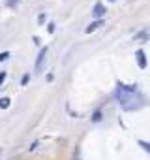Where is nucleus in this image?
I'll use <instances>...</instances> for the list:
<instances>
[{
  "mask_svg": "<svg viewBox=\"0 0 150 160\" xmlns=\"http://www.w3.org/2000/svg\"><path fill=\"white\" fill-rule=\"evenodd\" d=\"M45 57H47V49L43 47V49L38 53V58H36V66H34L36 73H40V72H41V68H43V62H45Z\"/></svg>",
  "mask_w": 150,
  "mask_h": 160,
  "instance_id": "obj_1",
  "label": "nucleus"
},
{
  "mask_svg": "<svg viewBox=\"0 0 150 160\" xmlns=\"http://www.w3.org/2000/svg\"><path fill=\"white\" fill-rule=\"evenodd\" d=\"M0 156H2V149H0Z\"/></svg>",
  "mask_w": 150,
  "mask_h": 160,
  "instance_id": "obj_10",
  "label": "nucleus"
},
{
  "mask_svg": "<svg viewBox=\"0 0 150 160\" xmlns=\"http://www.w3.org/2000/svg\"><path fill=\"white\" fill-rule=\"evenodd\" d=\"M92 13H94V17H98V19L103 17V15H105V8H103V4L98 2V4L94 6V12H92Z\"/></svg>",
  "mask_w": 150,
  "mask_h": 160,
  "instance_id": "obj_3",
  "label": "nucleus"
},
{
  "mask_svg": "<svg viewBox=\"0 0 150 160\" xmlns=\"http://www.w3.org/2000/svg\"><path fill=\"white\" fill-rule=\"evenodd\" d=\"M6 81V72H2V73H0V85H2Z\"/></svg>",
  "mask_w": 150,
  "mask_h": 160,
  "instance_id": "obj_9",
  "label": "nucleus"
},
{
  "mask_svg": "<svg viewBox=\"0 0 150 160\" xmlns=\"http://www.w3.org/2000/svg\"><path fill=\"white\" fill-rule=\"evenodd\" d=\"M101 23H103L101 19H98V21H94V23H90V25L87 27V32H88V34H90V32H94L96 28H100V27H101Z\"/></svg>",
  "mask_w": 150,
  "mask_h": 160,
  "instance_id": "obj_4",
  "label": "nucleus"
},
{
  "mask_svg": "<svg viewBox=\"0 0 150 160\" xmlns=\"http://www.w3.org/2000/svg\"><path fill=\"white\" fill-rule=\"evenodd\" d=\"M111 2H115V0H111Z\"/></svg>",
  "mask_w": 150,
  "mask_h": 160,
  "instance_id": "obj_11",
  "label": "nucleus"
},
{
  "mask_svg": "<svg viewBox=\"0 0 150 160\" xmlns=\"http://www.w3.org/2000/svg\"><path fill=\"white\" fill-rule=\"evenodd\" d=\"M8 57H10V53H8V51H4V53H0V62H2V60H6Z\"/></svg>",
  "mask_w": 150,
  "mask_h": 160,
  "instance_id": "obj_7",
  "label": "nucleus"
},
{
  "mask_svg": "<svg viewBox=\"0 0 150 160\" xmlns=\"http://www.w3.org/2000/svg\"><path fill=\"white\" fill-rule=\"evenodd\" d=\"M137 143H139V145H141V147H143L146 152H150V143H146V141H143V139H139Z\"/></svg>",
  "mask_w": 150,
  "mask_h": 160,
  "instance_id": "obj_6",
  "label": "nucleus"
},
{
  "mask_svg": "<svg viewBox=\"0 0 150 160\" xmlns=\"http://www.w3.org/2000/svg\"><path fill=\"white\" fill-rule=\"evenodd\" d=\"M10 102H12V100L6 98V96H4V98H0V108H2V109H8V108H10Z\"/></svg>",
  "mask_w": 150,
  "mask_h": 160,
  "instance_id": "obj_5",
  "label": "nucleus"
},
{
  "mask_svg": "<svg viewBox=\"0 0 150 160\" xmlns=\"http://www.w3.org/2000/svg\"><path fill=\"white\" fill-rule=\"evenodd\" d=\"M45 19H47V15H45V13H40V17H38V23L41 25V23H43Z\"/></svg>",
  "mask_w": 150,
  "mask_h": 160,
  "instance_id": "obj_8",
  "label": "nucleus"
},
{
  "mask_svg": "<svg viewBox=\"0 0 150 160\" xmlns=\"http://www.w3.org/2000/svg\"><path fill=\"white\" fill-rule=\"evenodd\" d=\"M137 62H139V68H146V57H144V51L143 49H139L137 51Z\"/></svg>",
  "mask_w": 150,
  "mask_h": 160,
  "instance_id": "obj_2",
  "label": "nucleus"
}]
</instances>
